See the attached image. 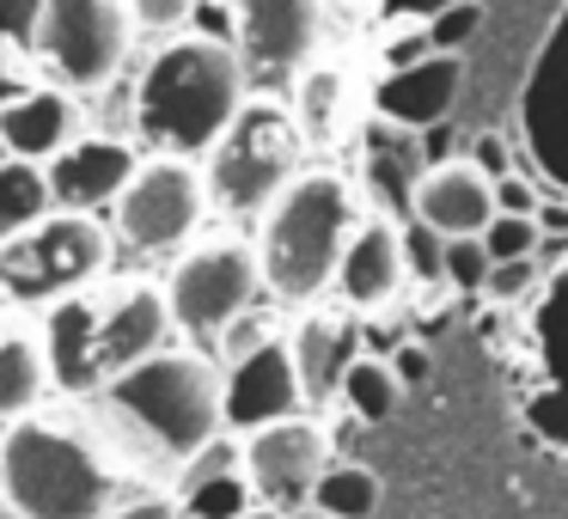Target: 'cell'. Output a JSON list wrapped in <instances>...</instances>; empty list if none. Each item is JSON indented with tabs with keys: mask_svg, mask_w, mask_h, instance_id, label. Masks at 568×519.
<instances>
[{
	"mask_svg": "<svg viewBox=\"0 0 568 519\" xmlns=\"http://www.w3.org/2000/svg\"><path fill=\"white\" fill-rule=\"evenodd\" d=\"M87 409L135 489H172L178 470L226 434V373L202 348H165Z\"/></svg>",
	"mask_w": 568,
	"mask_h": 519,
	"instance_id": "6da1fadb",
	"label": "cell"
},
{
	"mask_svg": "<svg viewBox=\"0 0 568 519\" xmlns=\"http://www.w3.org/2000/svg\"><path fill=\"white\" fill-rule=\"evenodd\" d=\"M135 489L92 409H50L0 428V501L19 519H111Z\"/></svg>",
	"mask_w": 568,
	"mask_h": 519,
	"instance_id": "7a4b0ae2",
	"label": "cell"
},
{
	"mask_svg": "<svg viewBox=\"0 0 568 519\" xmlns=\"http://www.w3.org/2000/svg\"><path fill=\"white\" fill-rule=\"evenodd\" d=\"M245 104H251V74L239 62L233 38H221V31H178L141 68L129 123H135V135L153 153L209 160L214 141L239 123Z\"/></svg>",
	"mask_w": 568,
	"mask_h": 519,
	"instance_id": "3957f363",
	"label": "cell"
},
{
	"mask_svg": "<svg viewBox=\"0 0 568 519\" xmlns=\"http://www.w3.org/2000/svg\"><path fill=\"white\" fill-rule=\"evenodd\" d=\"M43 343H50V373L62 397H99L111 391L123 373H135L141 360L172 348V299L165 282H111L62 299V306L38 312Z\"/></svg>",
	"mask_w": 568,
	"mask_h": 519,
	"instance_id": "277c9868",
	"label": "cell"
},
{
	"mask_svg": "<svg viewBox=\"0 0 568 519\" xmlns=\"http://www.w3.org/2000/svg\"><path fill=\"white\" fill-rule=\"evenodd\" d=\"M361 190L336 165H306L294 184L282 190L257 226V263L263 287L282 306H318L336 287V269L348 257V238L361 233Z\"/></svg>",
	"mask_w": 568,
	"mask_h": 519,
	"instance_id": "5b68a950",
	"label": "cell"
},
{
	"mask_svg": "<svg viewBox=\"0 0 568 519\" xmlns=\"http://www.w3.org/2000/svg\"><path fill=\"white\" fill-rule=\"evenodd\" d=\"M300 172H306V135H300L294 111L275 99H251L202 160L209 202L226 221H263Z\"/></svg>",
	"mask_w": 568,
	"mask_h": 519,
	"instance_id": "8992f818",
	"label": "cell"
},
{
	"mask_svg": "<svg viewBox=\"0 0 568 519\" xmlns=\"http://www.w3.org/2000/svg\"><path fill=\"white\" fill-rule=\"evenodd\" d=\"M111 257H116V233L99 214L55 208L0 251V299L19 312H50L62 299L99 287L111 275Z\"/></svg>",
	"mask_w": 568,
	"mask_h": 519,
	"instance_id": "52a82bcc",
	"label": "cell"
},
{
	"mask_svg": "<svg viewBox=\"0 0 568 519\" xmlns=\"http://www.w3.org/2000/svg\"><path fill=\"white\" fill-rule=\"evenodd\" d=\"M135 19H129V0H38L31 13V55L50 74V86L62 92H104L116 74L129 68L135 50Z\"/></svg>",
	"mask_w": 568,
	"mask_h": 519,
	"instance_id": "ba28073f",
	"label": "cell"
},
{
	"mask_svg": "<svg viewBox=\"0 0 568 519\" xmlns=\"http://www.w3.org/2000/svg\"><path fill=\"white\" fill-rule=\"evenodd\" d=\"M209 177L196 160H172V153H148L135 184L111 208V233L135 257H184L196 245L202 221H209Z\"/></svg>",
	"mask_w": 568,
	"mask_h": 519,
	"instance_id": "9c48e42d",
	"label": "cell"
},
{
	"mask_svg": "<svg viewBox=\"0 0 568 519\" xmlns=\"http://www.w3.org/2000/svg\"><path fill=\"white\" fill-rule=\"evenodd\" d=\"M257 287H263L257 245H245V238H202L165 275L172 324L184 336H196V343H221L226 324L257 312Z\"/></svg>",
	"mask_w": 568,
	"mask_h": 519,
	"instance_id": "30bf717a",
	"label": "cell"
},
{
	"mask_svg": "<svg viewBox=\"0 0 568 519\" xmlns=\"http://www.w3.org/2000/svg\"><path fill=\"white\" fill-rule=\"evenodd\" d=\"M514 129H519V153L526 172L544 177L556 196H568V0L550 13L538 50L526 62L514 99Z\"/></svg>",
	"mask_w": 568,
	"mask_h": 519,
	"instance_id": "8fae6325",
	"label": "cell"
},
{
	"mask_svg": "<svg viewBox=\"0 0 568 519\" xmlns=\"http://www.w3.org/2000/svg\"><path fill=\"white\" fill-rule=\"evenodd\" d=\"M324 0H233V50L251 86H294L318 62Z\"/></svg>",
	"mask_w": 568,
	"mask_h": 519,
	"instance_id": "7c38bea8",
	"label": "cell"
},
{
	"mask_svg": "<svg viewBox=\"0 0 568 519\" xmlns=\"http://www.w3.org/2000/svg\"><path fill=\"white\" fill-rule=\"evenodd\" d=\"M331 465H336L331 434L312 416H287V421H270V428L245 434V477L257 489V501L275 507V513L312 507V495H318Z\"/></svg>",
	"mask_w": 568,
	"mask_h": 519,
	"instance_id": "4fadbf2b",
	"label": "cell"
},
{
	"mask_svg": "<svg viewBox=\"0 0 568 519\" xmlns=\"http://www.w3.org/2000/svg\"><path fill=\"white\" fill-rule=\"evenodd\" d=\"M226 373V434H257L270 421L287 416H306V391H300V367H294V348H287V330L275 343H263L257 355H245L239 367Z\"/></svg>",
	"mask_w": 568,
	"mask_h": 519,
	"instance_id": "5bb4252c",
	"label": "cell"
},
{
	"mask_svg": "<svg viewBox=\"0 0 568 519\" xmlns=\"http://www.w3.org/2000/svg\"><path fill=\"white\" fill-rule=\"evenodd\" d=\"M87 135V111L62 86H19L0 99V153L26 165H55L74 141Z\"/></svg>",
	"mask_w": 568,
	"mask_h": 519,
	"instance_id": "9a60e30c",
	"label": "cell"
},
{
	"mask_svg": "<svg viewBox=\"0 0 568 519\" xmlns=\"http://www.w3.org/2000/svg\"><path fill=\"white\" fill-rule=\"evenodd\" d=\"M287 348H294L306 409H324V404L343 397L348 367L367 355V330L355 324V312H348V306H306V312H300V324L287 330Z\"/></svg>",
	"mask_w": 568,
	"mask_h": 519,
	"instance_id": "2e32d148",
	"label": "cell"
},
{
	"mask_svg": "<svg viewBox=\"0 0 568 519\" xmlns=\"http://www.w3.org/2000/svg\"><path fill=\"white\" fill-rule=\"evenodd\" d=\"M43 172H50L55 208L99 214V208H116V202H123V190L135 184V172H141V153H135V141H123V135H92L87 129V135H80L55 165H43Z\"/></svg>",
	"mask_w": 568,
	"mask_h": 519,
	"instance_id": "e0dca14e",
	"label": "cell"
},
{
	"mask_svg": "<svg viewBox=\"0 0 568 519\" xmlns=\"http://www.w3.org/2000/svg\"><path fill=\"white\" fill-rule=\"evenodd\" d=\"M458 86H465V55H428V62L404 68V74L373 80V123L404 129V135H428L453 116Z\"/></svg>",
	"mask_w": 568,
	"mask_h": 519,
	"instance_id": "ac0fdd59",
	"label": "cell"
},
{
	"mask_svg": "<svg viewBox=\"0 0 568 519\" xmlns=\"http://www.w3.org/2000/svg\"><path fill=\"white\" fill-rule=\"evenodd\" d=\"M422 226H434L440 238H483L501 214L495 202V177H483L470 160H446V165H428L416 184V202H409Z\"/></svg>",
	"mask_w": 568,
	"mask_h": 519,
	"instance_id": "d6986e66",
	"label": "cell"
},
{
	"mask_svg": "<svg viewBox=\"0 0 568 519\" xmlns=\"http://www.w3.org/2000/svg\"><path fill=\"white\" fill-rule=\"evenodd\" d=\"M409 282V251H404V226L385 221V214H367L361 233L348 238V257L336 269V294H343L348 312H379L397 299V287Z\"/></svg>",
	"mask_w": 568,
	"mask_h": 519,
	"instance_id": "ffe728a7",
	"label": "cell"
},
{
	"mask_svg": "<svg viewBox=\"0 0 568 519\" xmlns=\"http://www.w3.org/2000/svg\"><path fill=\"white\" fill-rule=\"evenodd\" d=\"M50 391H55V373H50L43 318H31L19 306H0V428L38 416Z\"/></svg>",
	"mask_w": 568,
	"mask_h": 519,
	"instance_id": "44dd1931",
	"label": "cell"
},
{
	"mask_svg": "<svg viewBox=\"0 0 568 519\" xmlns=\"http://www.w3.org/2000/svg\"><path fill=\"white\" fill-rule=\"evenodd\" d=\"M184 519H239L257 507V489L245 477V440L239 434H221L214 446H202L172 482Z\"/></svg>",
	"mask_w": 568,
	"mask_h": 519,
	"instance_id": "7402d4cb",
	"label": "cell"
},
{
	"mask_svg": "<svg viewBox=\"0 0 568 519\" xmlns=\"http://www.w3.org/2000/svg\"><path fill=\"white\" fill-rule=\"evenodd\" d=\"M531 343H538V373H544V391L531 404V416H538L544 434L568 440V263H556L550 282L538 287Z\"/></svg>",
	"mask_w": 568,
	"mask_h": 519,
	"instance_id": "603a6c76",
	"label": "cell"
},
{
	"mask_svg": "<svg viewBox=\"0 0 568 519\" xmlns=\"http://www.w3.org/2000/svg\"><path fill=\"white\" fill-rule=\"evenodd\" d=\"M287 111H294L306 147H336L355 129V80L336 62H312L306 74L287 86Z\"/></svg>",
	"mask_w": 568,
	"mask_h": 519,
	"instance_id": "cb8c5ba5",
	"label": "cell"
},
{
	"mask_svg": "<svg viewBox=\"0 0 568 519\" xmlns=\"http://www.w3.org/2000/svg\"><path fill=\"white\" fill-rule=\"evenodd\" d=\"M43 214H55L50 172L26 160H0V251L13 245L19 233H31Z\"/></svg>",
	"mask_w": 568,
	"mask_h": 519,
	"instance_id": "d4e9b609",
	"label": "cell"
},
{
	"mask_svg": "<svg viewBox=\"0 0 568 519\" xmlns=\"http://www.w3.org/2000/svg\"><path fill=\"white\" fill-rule=\"evenodd\" d=\"M343 404H348V416H361L367 428H379V421H392L397 404H404V379L392 373L385 355H361L355 367H348V379H343Z\"/></svg>",
	"mask_w": 568,
	"mask_h": 519,
	"instance_id": "484cf974",
	"label": "cell"
},
{
	"mask_svg": "<svg viewBox=\"0 0 568 519\" xmlns=\"http://www.w3.org/2000/svg\"><path fill=\"white\" fill-rule=\"evenodd\" d=\"M312 507L331 513V519H373L379 513V477H373L367 465H355V458H336V465L324 470Z\"/></svg>",
	"mask_w": 568,
	"mask_h": 519,
	"instance_id": "4316f807",
	"label": "cell"
},
{
	"mask_svg": "<svg viewBox=\"0 0 568 519\" xmlns=\"http://www.w3.org/2000/svg\"><path fill=\"white\" fill-rule=\"evenodd\" d=\"M483 31V0H440L428 13V38L440 55H465Z\"/></svg>",
	"mask_w": 568,
	"mask_h": 519,
	"instance_id": "83f0119b",
	"label": "cell"
},
{
	"mask_svg": "<svg viewBox=\"0 0 568 519\" xmlns=\"http://www.w3.org/2000/svg\"><path fill=\"white\" fill-rule=\"evenodd\" d=\"M495 275V257L483 238H446V275L440 282L453 287V294H483Z\"/></svg>",
	"mask_w": 568,
	"mask_h": 519,
	"instance_id": "f1b7e54d",
	"label": "cell"
},
{
	"mask_svg": "<svg viewBox=\"0 0 568 519\" xmlns=\"http://www.w3.org/2000/svg\"><path fill=\"white\" fill-rule=\"evenodd\" d=\"M428 55H440L428 38V19H404V26H392L379 38V74H404V68L428 62Z\"/></svg>",
	"mask_w": 568,
	"mask_h": 519,
	"instance_id": "f546056e",
	"label": "cell"
},
{
	"mask_svg": "<svg viewBox=\"0 0 568 519\" xmlns=\"http://www.w3.org/2000/svg\"><path fill=\"white\" fill-rule=\"evenodd\" d=\"M483 245H489L495 263H526V257H538L544 233H538V221H526V214H495V226L483 233Z\"/></svg>",
	"mask_w": 568,
	"mask_h": 519,
	"instance_id": "4dcf8cb0",
	"label": "cell"
},
{
	"mask_svg": "<svg viewBox=\"0 0 568 519\" xmlns=\"http://www.w3.org/2000/svg\"><path fill=\"white\" fill-rule=\"evenodd\" d=\"M202 0H129V19H135V31H148V38H178V31L196 19Z\"/></svg>",
	"mask_w": 568,
	"mask_h": 519,
	"instance_id": "1f68e13d",
	"label": "cell"
},
{
	"mask_svg": "<svg viewBox=\"0 0 568 519\" xmlns=\"http://www.w3.org/2000/svg\"><path fill=\"white\" fill-rule=\"evenodd\" d=\"M275 336H282V330H275V318H263V312H245V318L226 324V336L214 343V360H221V367H239V360L257 355L263 343H275Z\"/></svg>",
	"mask_w": 568,
	"mask_h": 519,
	"instance_id": "d6a6232c",
	"label": "cell"
},
{
	"mask_svg": "<svg viewBox=\"0 0 568 519\" xmlns=\"http://www.w3.org/2000/svg\"><path fill=\"white\" fill-rule=\"evenodd\" d=\"M404 251H409V275H422V282H440L446 275V238L434 233V226L409 221L404 226Z\"/></svg>",
	"mask_w": 568,
	"mask_h": 519,
	"instance_id": "836d02e7",
	"label": "cell"
},
{
	"mask_svg": "<svg viewBox=\"0 0 568 519\" xmlns=\"http://www.w3.org/2000/svg\"><path fill=\"white\" fill-rule=\"evenodd\" d=\"M531 287H544V275H538V257H526V263H495V275H489V287L483 294L489 299H526Z\"/></svg>",
	"mask_w": 568,
	"mask_h": 519,
	"instance_id": "e575fe53",
	"label": "cell"
},
{
	"mask_svg": "<svg viewBox=\"0 0 568 519\" xmlns=\"http://www.w3.org/2000/svg\"><path fill=\"white\" fill-rule=\"evenodd\" d=\"M111 519H184V507H178L172 489H129Z\"/></svg>",
	"mask_w": 568,
	"mask_h": 519,
	"instance_id": "d590c367",
	"label": "cell"
},
{
	"mask_svg": "<svg viewBox=\"0 0 568 519\" xmlns=\"http://www.w3.org/2000/svg\"><path fill=\"white\" fill-rule=\"evenodd\" d=\"M465 160L477 165L483 177H495V184H501V177H514V147H507V141L495 135V129H489V135H477V147H470Z\"/></svg>",
	"mask_w": 568,
	"mask_h": 519,
	"instance_id": "8d00e7d4",
	"label": "cell"
},
{
	"mask_svg": "<svg viewBox=\"0 0 568 519\" xmlns=\"http://www.w3.org/2000/svg\"><path fill=\"white\" fill-rule=\"evenodd\" d=\"M495 202H501V214H526V221H538V208H544L538 184H531V177H519V172L495 184Z\"/></svg>",
	"mask_w": 568,
	"mask_h": 519,
	"instance_id": "74e56055",
	"label": "cell"
},
{
	"mask_svg": "<svg viewBox=\"0 0 568 519\" xmlns=\"http://www.w3.org/2000/svg\"><path fill=\"white\" fill-rule=\"evenodd\" d=\"M385 360H392V373H397V379H404V385H422V379H428V373H434V355H428V348H422V343H404V348H397V355H385Z\"/></svg>",
	"mask_w": 568,
	"mask_h": 519,
	"instance_id": "f35d334b",
	"label": "cell"
},
{
	"mask_svg": "<svg viewBox=\"0 0 568 519\" xmlns=\"http://www.w3.org/2000/svg\"><path fill=\"white\" fill-rule=\"evenodd\" d=\"M538 233H556V238L568 233V196H562V202L544 196V208H538Z\"/></svg>",
	"mask_w": 568,
	"mask_h": 519,
	"instance_id": "ab89813d",
	"label": "cell"
},
{
	"mask_svg": "<svg viewBox=\"0 0 568 519\" xmlns=\"http://www.w3.org/2000/svg\"><path fill=\"white\" fill-rule=\"evenodd\" d=\"M239 519H287V513H275V507H263V501H257L251 513H239Z\"/></svg>",
	"mask_w": 568,
	"mask_h": 519,
	"instance_id": "60d3db41",
	"label": "cell"
},
{
	"mask_svg": "<svg viewBox=\"0 0 568 519\" xmlns=\"http://www.w3.org/2000/svg\"><path fill=\"white\" fill-rule=\"evenodd\" d=\"M287 519H331V513H318V507H300V513H287Z\"/></svg>",
	"mask_w": 568,
	"mask_h": 519,
	"instance_id": "b9f144b4",
	"label": "cell"
},
{
	"mask_svg": "<svg viewBox=\"0 0 568 519\" xmlns=\"http://www.w3.org/2000/svg\"><path fill=\"white\" fill-rule=\"evenodd\" d=\"M0 519H19V513H13V507H7V501H0Z\"/></svg>",
	"mask_w": 568,
	"mask_h": 519,
	"instance_id": "7bdbcfd3",
	"label": "cell"
},
{
	"mask_svg": "<svg viewBox=\"0 0 568 519\" xmlns=\"http://www.w3.org/2000/svg\"><path fill=\"white\" fill-rule=\"evenodd\" d=\"M0 306H7V299H0Z\"/></svg>",
	"mask_w": 568,
	"mask_h": 519,
	"instance_id": "ee69618b",
	"label": "cell"
}]
</instances>
